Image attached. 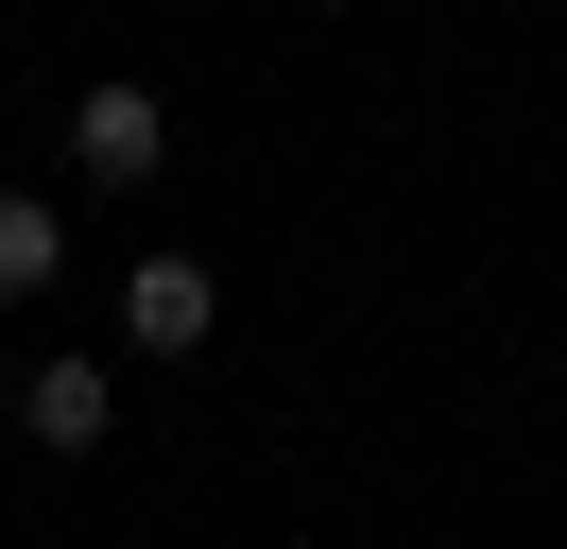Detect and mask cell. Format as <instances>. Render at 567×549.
I'll return each mask as SVG.
<instances>
[{
    "instance_id": "obj_1",
    "label": "cell",
    "mask_w": 567,
    "mask_h": 549,
    "mask_svg": "<svg viewBox=\"0 0 567 549\" xmlns=\"http://www.w3.org/2000/svg\"><path fill=\"white\" fill-rule=\"evenodd\" d=\"M155 155H173V103H155V86H86L70 103V172H86V189H138Z\"/></svg>"
},
{
    "instance_id": "obj_2",
    "label": "cell",
    "mask_w": 567,
    "mask_h": 549,
    "mask_svg": "<svg viewBox=\"0 0 567 549\" xmlns=\"http://www.w3.org/2000/svg\"><path fill=\"white\" fill-rule=\"evenodd\" d=\"M207 327H224V274L207 258H138L121 274V343H138V361H189Z\"/></svg>"
},
{
    "instance_id": "obj_3",
    "label": "cell",
    "mask_w": 567,
    "mask_h": 549,
    "mask_svg": "<svg viewBox=\"0 0 567 549\" xmlns=\"http://www.w3.org/2000/svg\"><path fill=\"white\" fill-rule=\"evenodd\" d=\"M18 429H35L52 464H86V446L121 429V395H104V361H35V377H18Z\"/></svg>"
},
{
    "instance_id": "obj_4",
    "label": "cell",
    "mask_w": 567,
    "mask_h": 549,
    "mask_svg": "<svg viewBox=\"0 0 567 549\" xmlns=\"http://www.w3.org/2000/svg\"><path fill=\"white\" fill-rule=\"evenodd\" d=\"M52 274H70V224H52L35 189H0V309H18V292H52Z\"/></svg>"
}]
</instances>
